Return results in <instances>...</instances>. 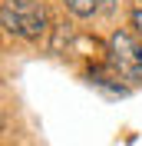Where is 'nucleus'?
<instances>
[{
	"instance_id": "1",
	"label": "nucleus",
	"mask_w": 142,
	"mask_h": 146,
	"mask_svg": "<svg viewBox=\"0 0 142 146\" xmlns=\"http://www.w3.org/2000/svg\"><path fill=\"white\" fill-rule=\"evenodd\" d=\"M0 20H3V30L10 36H20V40H40L46 33V7L40 0H3L0 3Z\"/></svg>"
},
{
	"instance_id": "2",
	"label": "nucleus",
	"mask_w": 142,
	"mask_h": 146,
	"mask_svg": "<svg viewBox=\"0 0 142 146\" xmlns=\"http://www.w3.org/2000/svg\"><path fill=\"white\" fill-rule=\"evenodd\" d=\"M109 63L122 73L126 80L142 83V43L135 36L116 30V33L109 36Z\"/></svg>"
},
{
	"instance_id": "3",
	"label": "nucleus",
	"mask_w": 142,
	"mask_h": 146,
	"mask_svg": "<svg viewBox=\"0 0 142 146\" xmlns=\"http://www.w3.org/2000/svg\"><path fill=\"white\" fill-rule=\"evenodd\" d=\"M89 80L96 83V86H106L109 93H129V86L122 83L126 76L116 70L112 63H109V66H89Z\"/></svg>"
},
{
	"instance_id": "4",
	"label": "nucleus",
	"mask_w": 142,
	"mask_h": 146,
	"mask_svg": "<svg viewBox=\"0 0 142 146\" xmlns=\"http://www.w3.org/2000/svg\"><path fill=\"white\" fill-rule=\"evenodd\" d=\"M63 3H66V7H70L80 20H89V17L99 10V0H63Z\"/></svg>"
},
{
	"instance_id": "5",
	"label": "nucleus",
	"mask_w": 142,
	"mask_h": 146,
	"mask_svg": "<svg viewBox=\"0 0 142 146\" xmlns=\"http://www.w3.org/2000/svg\"><path fill=\"white\" fill-rule=\"evenodd\" d=\"M129 23H132V30H135V36L142 40V7H135L132 13H129Z\"/></svg>"
},
{
	"instance_id": "6",
	"label": "nucleus",
	"mask_w": 142,
	"mask_h": 146,
	"mask_svg": "<svg viewBox=\"0 0 142 146\" xmlns=\"http://www.w3.org/2000/svg\"><path fill=\"white\" fill-rule=\"evenodd\" d=\"M116 7V0H99V10H112Z\"/></svg>"
}]
</instances>
